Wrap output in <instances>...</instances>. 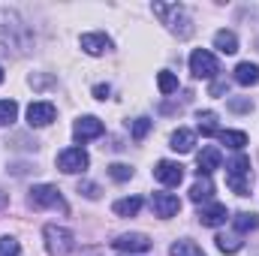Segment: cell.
Listing matches in <instances>:
<instances>
[{"mask_svg": "<svg viewBox=\"0 0 259 256\" xmlns=\"http://www.w3.org/2000/svg\"><path fill=\"white\" fill-rule=\"evenodd\" d=\"M214 49L223 52V55H235L238 52V36L232 30H217L214 33Z\"/></svg>", "mask_w": 259, "mask_h": 256, "instance_id": "obj_16", "label": "cell"}, {"mask_svg": "<svg viewBox=\"0 0 259 256\" xmlns=\"http://www.w3.org/2000/svg\"><path fill=\"white\" fill-rule=\"evenodd\" d=\"M6 205H9V196H6V193H0V211H3Z\"/></svg>", "mask_w": 259, "mask_h": 256, "instance_id": "obj_36", "label": "cell"}, {"mask_svg": "<svg viewBox=\"0 0 259 256\" xmlns=\"http://www.w3.org/2000/svg\"><path fill=\"white\" fill-rule=\"evenodd\" d=\"M151 208H154L157 217L169 220V217H175V214L181 211V199H178L175 193H154V196H151Z\"/></svg>", "mask_w": 259, "mask_h": 256, "instance_id": "obj_10", "label": "cell"}, {"mask_svg": "<svg viewBox=\"0 0 259 256\" xmlns=\"http://www.w3.org/2000/svg\"><path fill=\"white\" fill-rule=\"evenodd\" d=\"M112 211H115L118 217H136V214L142 211V199H139V196H127V199H118V202L112 205Z\"/></svg>", "mask_w": 259, "mask_h": 256, "instance_id": "obj_19", "label": "cell"}, {"mask_svg": "<svg viewBox=\"0 0 259 256\" xmlns=\"http://www.w3.org/2000/svg\"><path fill=\"white\" fill-rule=\"evenodd\" d=\"M169 256H205L202 253V247L190 241V238H181V241H175L172 247H169Z\"/></svg>", "mask_w": 259, "mask_h": 256, "instance_id": "obj_23", "label": "cell"}, {"mask_svg": "<svg viewBox=\"0 0 259 256\" xmlns=\"http://www.w3.org/2000/svg\"><path fill=\"white\" fill-rule=\"evenodd\" d=\"M235 81L238 84H244V88H250V84H259V66L250 64V61H244V64L235 66Z\"/></svg>", "mask_w": 259, "mask_h": 256, "instance_id": "obj_17", "label": "cell"}, {"mask_svg": "<svg viewBox=\"0 0 259 256\" xmlns=\"http://www.w3.org/2000/svg\"><path fill=\"white\" fill-rule=\"evenodd\" d=\"M229 109H232V112H250L253 103H250V100H238V97H232V100H229Z\"/></svg>", "mask_w": 259, "mask_h": 256, "instance_id": "obj_33", "label": "cell"}, {"mask_svg": "<svg viewBox=\"0 0 259 256\" xmlns=\"http://www.w3.org/2000/svg\"><path fill=\"white\" fill-rule=\"evenodd\" d=\"M151 244H154V241H151L148 235H142V232H124V235H118V238L112 241V247L121 250V253H148Z\"/></svg>", "mask_w": 259, "mask_h": 256, "instance_id": "obj_8", "label": "cell"}, {"mask_svg": "<svg viewBox=\"0 0 259 256\" xmlns=\"http://www.w3.org/2000/svg\"><path fill=\"white\" fill-rule=\"evenodd\" d=\"M226 175H253V172H250V157L235 154V157L226 163Z\"/></svg>", "mask_w": 259, "mask_h": 256, "instance_id": "obj_24", "label": "cell"}, {"mask_svg": "<svg viewBox=\"0 0 259 256\" xmlns=\"http://www.w3.org/2000/svg\"><path fill=\"white\" fill-rule=\"evenodd\" d=\"M18 118V103L15 100H0V127H9Z\"/></svg>", "mask_w": 259, "mask_h": 256, "instance_id": "obj_27", "label": "cell"}, {"mask_svg": "<svg viewBox=\"0 0 259 256\" xmlns=\"http://www.w3.org/2000/svg\"><path fill=\"white\" fill-rule=\"evenodd\" d=\"M0 49L6 55H24L30 49V30L12 9H0Z\"/></svg>", "mask_w": 259, "mask_h": 256, "instance_id": "obj_1", "label": "cell"}, {"mask_svg": "<svg viewBox=\"0 0 259 256\" xmlns=\"http://www.w3.org/2000/svg\"><path fill=\"white\" fill-rule=\"evenodd\" d=\"M0 81H3V66H0Z\"/></svg>", "mask_w": 259, "mask_h": 256, "instance_id": "obj_37", "label": "cell"}, {"mask_svg": "<svg viewBox=\"0 0 259 256\" xmlns=\"http://www.w3.org/2000/svg\"><path fill=\"white\" fill-rule=\"evenodd\" d=\"M103 133H106L103 121L94 118V115H84V118H78V121L72 124V139H75L78 145H84V142H91V139H100Z\"/></svg>", "mask_w": 259, "mask_h": 256, "instance_id": "obj_7", "label": "cell"}, {"mask_svg": "<svg viewBox=\"0 0 259 256\" xmlns=\"http://www.w3.org/2000/svg\"><path fill=\"white\" fill-rule=\"evenodd\" d=\"M196 145V133L187 127H178L175 133H172V139H169V148L172 151H178V154H187V151H193Z\"/></svg>", "mask_w": 259, "mask_h": 256, "instance_id": "obj_15", "label": "cell"}, {"mask_svg": "<svg viewBox=\"0 0 259 256\" xmlns=\"http://www.w3.org/2000/svg\"><path fill=\"white\" fill-rule=\"evenodd\" d=\"M217 136H220V142H223L226 148H232V151H241V148L247 145V133H241V130H220Z\"/></svg>", "mask_w": 259, "mask_h": 256, "instance_id": "obj_21", "label": "cell"}, {"mask_svg": "<svg viewBox=\"0 0 259 256\" xmlns=\"http://www.w3.org/2000/svg\"><path fill=\"white\" fill-rule=\"evenodd\" d=\"M211 94H214V97L226 94V81H214V84H211Z\"/></svg>", "mask_w": 259, "mask_h": 256, "instance_id": "obj_35", "label": "cell"}, {"mask_svg": "<svg viewBox=\"0 0 259 256\" xmlns=\"http://www.w3.org/2000/svg\"><path fill=\"white\" fill-rule=\"evenodd\" d=\"M42 241H46L49 256H69L75 250V235H72V229L58 226V223H49V226L42 229Z\"/></svg>", "mask_w": 259, "mask_h": 256, "instance_id": "obj_3", "label": "cell"}, {"mask_svg": "<svg viewBox=\"0 0 259 256\" xmlns=\"http://www.w3.org/2000/svg\"><path fill=\"white\" fill-rule=\"evenodd\" d=\"M217 250L220 253H238L241 250V235H217Z\"/></svg>", "mask_w": 259, "mask_h": 256, "instance_id": "obj_28", "label": "cell"}, {"mask_svg": "<svg viewBox=\"0 0 259 256\" xmlns=\"http://www.w3.org/2000/svg\"><path fill=\"white\" fill-rule=\"evenodd\" d=\"M196 217H199V223H202V226H211V229H217V226H223V223H226L229 211H226V205H220V202H211V205H202Z\"/></svg>", "mask_w": 259, "mask_h": 256, "instance_id": "obj_13", "label": "cell"}, {"mask_svg": "<svg viewBox=\"0 0 259 256\" xmlns=\"http://www.w3.org/2000/svg\"><path fill=\"white\" fill-rule=\"evenodd\" d=\"M130 133H133V139H145V136L151 133V121H148V118H136V121L130 124Z\"/></svg>", "mask_w": 259, "mask_h": 256, "instance_id": "obj_31", "label": "cell"}, {"mask_svg": "<svg viewBox=\"0 0 259 256\" xmlns=\"http://www.w3.org/2000/svg\"><path fill=\"white\" fill-rule=\"evenodd\" d=\"M91 166V157H88V151L84 148H66L58 154V169L66 172V175H78V172H84Z\"/></svg>", "mask_w": 259, "mask_h": 256, "instance_id": "obj_5", "label": "cell"}, {"mask_svg": "<svg viewBox=\"0 0 259 256\" xmlns=\"http://www.w3.org/2000/svg\"><path fill=\"white\" fill-rule=\"evenodd\" d=\"M78 46H81V52H84V55L100 58V55H106V52L112 49V39H109L106 33H81Z\"/></svg>", "mask_w": 259, "mask_h": 256, "instance_id": "obj_12", "label": "cell"}, {"mask_svg": "<svg viewBox=\"0 0 259 256\" xmlns=\"http://www.w3.org/2000/svg\"><path fill=\"white\" fill-rule=\"evenodd\" d=\"M27 202H30V208H55V211H61L66 214L69 211V205L64 202V196L58 187H52V184H36L30 196H27Z\"/></svg>", "mask_w": 259, "mask_h": 256, "instance_id": "obj_4", "label": "cell"}, {"mask_svg": "<svg viewBox=\"0 0 259 256\" xmlns=\"http://www.w3.org/2000/svg\"><path fill=\"white\" fill-rule=\"evenodd\" d=\"M190 72H193L196 78H214L220 72V64H217V58L211 52L196 49L193 55H190Z\"/></svg>", "mask_w": 259, "mask_h": 256, "instance_id": "obj_6", "label": "cell"}, {"mask_svg": "<svg viewBox=\"0 0 259 256\" xmlns=\"http://www.w3.org/2000/svg\"><path fill=\"white\" fill-rule=\"evenodd\" d=\"M18 253H21V244H18L12 235L0 238V256H18Z\"/></svg>", "mask_w": 259, "mask_h": 256, "instance_id": "obj_30", "label": "cell"}, {"mask_svg": "<svg viewBox=\"0 0 259 256\" xmlns=\"http://www.w3.org/2000/svg\"><path fill=\"white\" fill-rule=\"evenodd\" d=\"M109 175H112L115 181H121V184H124V181L133 178V166H127V163H112V166H109Z\"/></svg>", "mask_w": 259, "mask_h": 256, "instance_id": "obj_29", "label": "cell"}, {"mask_svg": "<svg viewBox=\"0 0 259 256\" xmlns=\"http://www.w3.org/2000/svg\"><path fill=\"white\" fill-rule=\"evenodd\" d=\"M154 15L163 18V24L169 27V33H175L178 39H190L193 36V18L187 12V6L181 3H154Z\"/></svg>", "mask_w": 259, "mask_h": 256, "instance_id": "obj_2", "label": "cell"}, {"mask_svg": "<svg viewBox=\"0 0 259 256\" xmlns=\"http://www.w3.org/2000/svg\"><path fill=\"white\" fill-rule=\"evenodd\" d=\"M232 226H235L238 235H241V232H253V229H259V214H253V211H241V214L232 217Z\"/></svg>", "mask_w": 259, "mask_h": 256, "instance_id": "obj_20", "label": "cell"}, {"mask_svg": "<svg viewBox=\"0 0 259 256\" xmlns=\"http://www.w3.org/2000/svg\"><path fill=\"white\" fill-rule=\"evenodd\" d=\"M196 127L202 136H217L220 127H217V112H199L196 115Z\"/></svg>", "mask_w": 259, "mask_h": 256, "instance_id": "obj_22", "label": "cell"}, {"mask_svg": "<svg viewBox=\"0 0 259 256\" xmlns=\"http://www.w3.org/2000/svg\"><path fill=\"white\" fill-rule=\"evenodd\" d=\"M211 196H214V181H211L208 175H199V181L190 187V199L199 205V202H208Z\"/></svg>", "mask_w": 259, "mask_h": 256, "instance_id": "obj_18", "label": "cell"}, {"mask_svg": "<svg viewBox=\"0 0 259 256\" xmlns=\"http://www.w3.org/2000/svg\"><path fill=\"white\" fill-rule=\"evenodd\" d=\"M157 88H160V94H175L178 91V75L169 72V69L157 72Z\"/></svg>", "mask_w": 259, "mask_h": 256, "instance_id": "obj_26", "label": "cell"}, {"mask_svg": "<svg viewBox=\"0 0 259 256\" xmlns=\"http://www.w3.org/2000/svg\"><path fill=\"white\" fill-rule=\"evenodd\" d=\"M154 178L163 184V187H178L184 181V166L175 163V160H160L154 166Z\"/></svg>", "mask_w": 259, "mask_h": 256, "instance_id": "obj_9", "label": "cell"}, {"mask_svg": "<svg viewBox=\"0 0 259 256\" xmlns=\"http://www.w3.org/2000/svg\"><path fill=\"white\" fill-rule=\"evenodd\" d=\"M196 163H199V175H208V178H211V172L223 166V154H220V148L208 145V148H202V151H199Z\"/></svg>", "mask_w": 259, "mask_h": 256, "instance_id": "obj_14", "label": "cell"}, {"mask_svg": "<svg viewBox=\"0 0 259 256\" xmlns=\"http://www.w3.org/2000/svg\"><path fill=\"white\" fill-rule=\"evenodd\" d=\"M109 94H112L109 84H97V88H94V97H97V100H109Z\"/></svg>", "mask_w": 259, "mask_h": 256, "instance_id": "obj_34", "label": "cell"}, {"mask_svg": "<svg viewBox=\"0 0 259 256\" xmlns=\"http://www.w3.org/2000/svg\"><path fill=\"white\" fill-rule=\"evenodd\" d=\"M250 181H253V175H226L229 190L238 196H250Z\"/></svg>", "mask_w": 259, "mask_h": 256, "instance_id": "obj_25", "label": "cell"}, {"mask_svg": "<svg viewBox=\"0 0 259 256\" xmlns=\"http://www.w3.org/2000/svg\"><path fill=\"white\" fill-rule=\"evenodd\" d=\"M78 193L88 196V199H100V187H97L94 181H81V184H78Z\"/></svg>", "mask_w": 259, "mask_h": 256, "instance_id": "obj_32", "label": "cell"}, {"mask_svg": "<svg viewBox=\"0 0 259 256\" xmlns=\"http://www.w3.org/2000/svg\"><path fill=\"white\" fill-rule=\"evenodd\" d=\"M55 106L52 103H46V100H39V103H30L27 106V124L30 127H49L52 121H55Z\"/></svg>", "mask_w": 259, "mask_h": 256, "instance_id": "obj_11", "label": "cell"}]
</instances>
